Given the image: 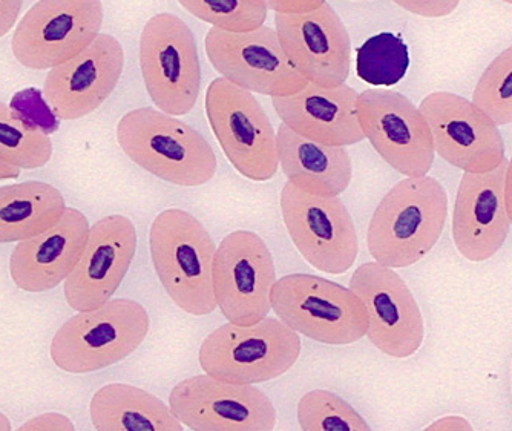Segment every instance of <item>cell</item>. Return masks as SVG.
Instances as JSON below:
<instances>
[{"label": "cell", "instance_id": "1", "mask_svg": "<svg viewBox=\"0 0 512 431\" xmlns=\"http://www.w3.org/2000/svg\"><path fill=\"white\" fill-rule=\"evenodd\" d=\"M447 218L448 195L439 180L430 175L404 178L371 217L368 252L393 269L413 266L433 251Z\"/></svg>", "mask_w": 512, "mask_h": 431}, {"label": "cell", "instance_id": "2", "mask_svg": "<svg viewBox=\"0 0 512 431\" xmlns=\"http://www.w3.org/2000/svg\"><path fill=\"white\" fill-rule=\"evenodd\" d=\"M117 142L135 165L171 185L197 188L217 172V155L206 137L152 106L132 109L120 119Z\"/></svg>", "mask_w": 512, "mask_h": 431}, {"label": "cell", "instance_id": "3", "mask_svg": "<svg viewBox=\"0 0 512 431\" xmlns=\"http://www.w3.org/2000/svg\"><path fill=\"white\" fill-rule=\"evenodd\" d=\"M149 249L158 280L181 310L194 316L215 312L217 244L198 218L177 208L161 212L152 221Z\"/></svg>", "mask_w": 512, "mask_h": 431}, {"label": "cell", "instance_id": "4", "mask_svg": "<svg viewBox=\"0 0 512 431\" xmlns=\"http://www.w3.org/2000/svg\"><path fill=\"white\" fill-rule=\"evenodd\" d=\"M149 327V313L142 304L115 298L66 321L54 335L51 359L63 372H99L132 355L142 346Z\"/></svg>", "mask_w": 512, "mask_h": 431}, {"label": "cell", "instance_id": "5", "mask_svg": "<svg viewBox=\"0 0 512 431\" xmlns=\"http://www.w3.org/2000/svg\"><path fill=\"white\" fill-rule=\"evenodd\" d=\"M270 306L299 335L325 346H350L367 336L368 315L350 287L309 274L276 280Z\"/></svg>", "mask_w": 512, "mask_h": 431}, {"label": "cell", "instance_id": "6", "mask_svg": "<svg viewBox=\"0 0 512 431\" xmlns=\"http://www.w3.org/2000/svg\"><path fill=\"white\" fill-rule=\"evenodd\" d=\"M299 355V333L278 316H266L252 326L218 327L204 339L198 359L204 373L220 381L255 385L289 372Z\"/></svg>", "mask_w": 512, "mask_h": 431}, {"label": "cell", "instance_id": "7", "mask_svg": "<svg viewBox=\"0 0 512 431\" xmlns=\"http://www.w3.org/2000/svg\"><path fill=\"white\" fill-rule=\"evenodd\" d=\"M140 70L146 91L160 111L186 116L201 91L197 40L189 25L172 13H158L140 36Z\"/></svg>", "mask_w": 512, "mask_h": 431}, {"label": "cell", "instance_id": "8", "mask_svg": "<svg viewBox=\"0 0 512 431\" xmlns=\"http://www.w3.org/2000/svg\"><path fill=\"white\" fill-rule=\"evenodd\" d=\"M206 116L230 165L243 177L267 181L279 169L276 132L260 100L224 77L207 86Z\"/></svg>", "mask_w": 512, "mask_h": 431}, {"label": "cell", "instance_id": "9", "mask_svg": "<svg viewBox=\"0 0 512 431\" xmlns=\"http://www.w3.org/2000/svg\"><path fill=\"white\" fill-rule=\"evenodd\" d=\"M102 25V0H39L17 25L11 50L25 68L51 70L88 48Z\"/></svg>", "mask_w": 512, "mask_h": 431}, {"label": "cell", "instance_id": "10", "mask_svg": "<svg viewBox=\"0 0 512 431\" xmlns=\"http://www.w3.org/2000/svg\"><path fill=\"white\" fill-rule=\"evenodd\" d=\"M279 204L287 232L307 263L330 275L352 269L359 238L341 198L307 194L287 181Z\"/></svg>", "mask_w": 512, "mask_h": 431}, {"label": "cell", "instance_id": "11", "mask_svg": "<svg viewBox=\"0 0 512 431\" xmlns=\"http://www.w3.org/2000/svg\"><path fill=\"white\" fill-rule=\"evenodd\" d=\"M359 123L365 139L387 165L405 177H424L434 165L433 135L419 106L390 89L359 94Z\"/></svg>", "mask_w": 512, "mask_h": 431}, {"label": "cell", "instance_id": "12", "mask_svg": "<svg viewBox=\"0 0 512 431\" xmlns=\"http://www.w3.org/2000/svg\"><path fill=\"white\" fill-rule=\"evenodd\" d=\"M276 281L272 252L260 235L235 231L223 238L212 263L215 300L224 318L252 326L269 316Z\"/></svg>", "mask_w": 512, "mask_h": 431}, {"label": "cell", "instance_id": "13", "mask_svg": "<svg viewBox=\"0 0 512 431\" xmlns=\"http://www.w3.org/2000/svg\"><path fill=\"white\" fill-rule=\"evenodd\" d=\"M207 59L220 77L269 97H286L306 88L307 80L287 59L275 28L246 33L211 28L204 39Z\"/></svg>", "mask_w": 512, "mask_h": 431}, {"label": "cell", "instance_id": "14", "mask_svg": "<svg viewBox=\"0 0 512 431\" xmlns=\"http://www.w3.org/2000/svg\"><path fill=\"white\" fill-rule=\"evenodd\" d=\"M169 407L183 427L197 431H270L276 408L252 384H234L214 376L195 375L178 382Z\"/></svg>", "mask_w": 512, "mask_h": 431}, {"label": "cell", "instance_id": "15", "mask_svg": "<svg viewBox=\"0 0 512 431\" xmlns=\"http://www.w3.org/2000/svg\"><path fill=\"white\" fill-rule=\"evenodd\" d=\"M434 151L463 172H490L506 160L499 125L471 100L448 91L428 94L421 105Z\"/></svg>", "mask_w": 512, "mask_h": 431}, {"label": "cell", "instance_id": "16", "mask_svg": "<svg viewBox=\"0 0 512 431\" xmlns=\"http://www.w3.org/2000/svg\"><path fill=\"white\" fill-rule=\"evenodd\" d=\"M350 289L367 309V338L391 358H410L424 343L421 309L404 278L378 261L362 264L350 280Z\"/></svg>", "mask_w": 512, "mask_h": 431}, {"label": "cell", "instance_id": "17", "mask_svg": "<svg viewBox=\"0 0 512 431\" xmlns=\"http://www.w3.org/2000/svg\"><path fill=\"white\" fill-rule=\"evenodd\" d=\"M275 31L293 68L309 83L338 86L352 71V40L329 2L307 13H275Z\"/></svg>", "mask_w": 512, "mask_h": 431}, {"label": "cell", "instance_id": "18", "mask_svg": "<svg viewBox=\"0 0 512 431\" xmlns=\"http://www.w3.org/2000/svg\"><path fill=\"white\" fill-rule=\"evenodd\" d=\"M125 68L122 43L100 33L82 53L48 71L43 97L60 120H79L97 111L114 93Z\"/></svg>", "mask_w": 512, "mask_h": 431}, {"label": "cell", "instance_id": "19", "mask_svg": "<svg viewBox=\"0 0 512 431\" xmlns=\"http://www.w3.org/2000/svg\"><path fill=\"white\" fill-rule=\"evenodd\" d=\"M134 223L109 215L89 229L85 251L63 286L66 303L77 312L99 309L111 300L137 252Z\"/></svg>", "mask_w": 512, "mask_h": 431}, {"label": "cell", "instance_id": "20", "mask_svg": "<svg viewBox=\"0 0 512 431\" xmlns=\"http://www.w3.org/2000/svg\"><path fill=\"white\" fill-rule=\"evenodd\" d=\"M508 160L490 172H463L453 209V240L463 258L490 260L511 229L505 201Z\"/></svg>", "mask_w": 512, "mask_h": 431}, {"label": "cell", "instance_id": "21", "mask_svg": "<svg viewBox=\"0 0 512 431\" xmlns=\"http://www.w3.org/2000/svg\"><path fill=\"white\" fill-rule=\"evenodd\" d=\"M89 221L79 209L66 208L53 228L19 241L10 258V275L25 292L42 293L68 278L82 258Z\"/></svg>", "mask_w": 512, "mask_h": 431}, {"label": "cell", "instance_id": "22", "mask_svg": "<svg viewBox=\"0 0 512 431\" xmlns=\"http://www.w3.org/2000/svg\"><path fill=\"white\" fill-rule=\"evenodd\" d=\"M359 94L352 86H319L307 83L299 93L272 97L273 109L281 122L307 139L332 146H352L364 142L359 123Z\"/></svg>", "mask_w": 512, "mask_h": 431}, {"label": "cell", "instance_id": "23", "mask_svg": "<svg viewBox=\"0 0 512 431\" xmlns=\"http://www.w3.org/2000/svg\"><path fill=\"white\" fill-rule=\"evenodd\" d=\"M279 166L307 194L339 197L352 183L353 163L345 146L307 139L281 122L276 132Z\"/></svg>", "mask_w": 512, "mask_h": 431}, {"label": "cell", "instance_id": "24", "mask_svg": "<svg viewBox=\"0 0 512 431\" xmlns=\"http://www.w3.org/2000/svg\"><path fill=\"white\" fill-rule=\"evenodd\" d=\"M89 415L100 431L183 430L169 405L129 384H109L97 390L89 404Z\"/></svg>", "mask_w": 512, "mask_h": 431}, {"label": "cell", "instance_id": "25", "mask_svg": "<svg viewBox=\"0 0 512 431\" xmlns=\"http://www.w3.org/2000/svg\"><path fill=\"white\" fill-rule=\"evenodd\" d=\"M65 209L62 192L45 181L0 188V243L28 240L48 231Z\"/></svg>", "mask_w": 512, "mask_h": 431}, {"label": "cell", "instance_id": "26", "mask_svg": "<svg viewBox=\"0 0 512 431\" xmlns=\"http://www.w3.org/2000/svg\"><path fill=\"white\" fill-rule=\"evenodd\" d=\"M51 157L50 134L0 102V160L19 169H37L50 162Z\"/></svg>", "mask_w": 512, "mask_h": 431}, {"label": "cell", "instance_id": "27", "mask_svg": "<svg viewBox=\"0 0 512 431\" xmlns=\"http://www.w3.org/2000/svg\"><path fill=\"white\" fill-rule=\"evenodd\" d=\"M410 66V53L401 37L379 33L356 50V74L371 86L398 85Z\"/></svg>", "mask_w": 512, "mask_h": 431}, {"label": "cell", "instance_id": "28", "mask_svg": "<svg viewBox=\"0 0 512 431\" xmlns=\"http://www.w3.org/2000/svg\"><path fill=\"white\" fill-rule=\"evenodd\" d=\"M178 4L212 28L229 33L263 27L269 14L263 0H178Z\"/></svg>", "mask_w": 512, "mask_h": 431}, {"label": "cell", "instance_id": "29", "mask_svg": "<svg viewBox=\"0 0 512 431\" xmlns=\"http://www.w3.org/2000/svg\"><path fill=\"white\" fill-rule=\"evenodd\" d=\"M298 422L306 431L370 430V425L352 405L329 390H312L302 396L298 404Z\"/></svg>", "mask_w": 512, "mask_h": 431}, {"label": "cell", "instance_id": "30", "mask_svg": "<svg viewBox=\"0 0 512 431\" xmlns=\"http://www.w3.org/2000/svg\"><path fill=\"white\" fill-rule=\"evenodd\" d=\"M473 102L499 126L512 123V47L486 66L474 88Z\"/></svg>", "mask_w": 512, "mask_h": 431}, {"label": "cell", "instance_id": "31", "mask_svg": "<svg viewBox=\"0 0 512 431\" xmlns=\"http://www.w3.org/2000/svg\"><path fill=\"white\" fill-rule=\"evenodd\" d=\"M393 2L408 13L427 17V19L450 16L460 4V0H393Z\"/></svg>", "mask_w": 512, "mask_h": 431}, {"label": "cell", "instance_id": "32", "mask_svg": "<svg viewBox=\"0 0 512 431\" xmlns=\"http://www.w3.org/2000/svg\"><path fill=\"white\" fill-rule=\"evenodd\" d=\"M263 2L273 13L298 14L316 10L327 0H263Z\"/></svg>", "mask_w": 512, "mask_h": 431}, {"label": "cell", "instance_id": "33", "mask_svg": "<svg viewBox=\"0 0 512 431\" xmlns=\"http://www.w3.org/2000/svg\"><path fill=\"white\" fill-rule=\"evenodd\" d=\"M74 422L60 413H45L30 419L20 430H74Z\"/></svg>", "mask_w": 512, "mask_h": 431}, {"label": "cell", "instance_id": "34", "mask_svg": "<svg viewBox=\"0 0 512 431\" xmlns=\"http://www.w3.org/2000/svg\"><path fill=\"white\" fill-rule=\"evenodd\" d=\"M22 5L23 0H0V39L17 24Z\"/></svg>", "mask_w": 512, "mask_h": 431}, {"label": "cell", "instance_id": "35", "mask_svg": "<svg viewBox=\"0 0 512 431\" xmlns=\"http://www.w3.org/2000/svg\"><path fill=\"white\" fill-rule=\"evenodd\" d=\"M427 430H473V425L460 416H445L428 425Z\"/></svg>", "mask_w": 512, "mask_h": 431}, {"label": "cell", "instance_id": "36", "mask_svg": "<svg viewBox=\"0 0 512 431\" xmlns=\"http://www.w3.org/2000/svg\"><path fill=\"white\" fill-rule=\"evenodd\" d=\"M505 201L506 209H508L509 220H511L512 226V157L511 160H508V169H506Z\"/></svg>", "mask_w": 512, "mask_h": 431}, {"label": "cell", "instance_id": "37", "mask_svg": "<svg viewBox=\"0 0 512 431\" xmlns=\"http://www.w3.org/2000/svg\"><path fill=\"white\" fill-rule=\"evenodd\" d=\"M20 177V169L16 166L8 165V163L0 160V181L2 180H16Z\"/></svg>", "mask_w": 512, "mask_h": 431}, {"label": "cell", "instance_id": "38", "mask_svg": "<svg viewBox=\"0 0 512 431\" xmlns=\"http://www.w3.org/2000/svg\"><path fill=\"white\" fill-rule=\"evenodd\" d=\"M0 430H11V422L4 413H0Z\"/></svg>", "mask_w": 512, "mask_h": 431}, {"label": "cell", "instance_id": "39", "mask_svg": "<svg viewBox=\"0 0 512 431\" xmlns=\"http://www.w3.org/2000/svg\"><path fill=\"white\" fill-rule=\"evenodd\" d=\"M502 2H506V4H511L512 5V0H502Z\"/></svg>", "mask_w": 512, "mask_h": 431}, {"label": "cell", "instance_id": "40", "mask_svg": "<svg viewBox=\"0 0 512 431\" xmlns=\"http://www.w3.org/2000/svg\"><path fill=\"white\" fill-rule=\"evenodd\" d=\"M511 376H512V373H511Z\"/></svg>", "mask_w": 512, "mask_h": 431}]
</instances>
